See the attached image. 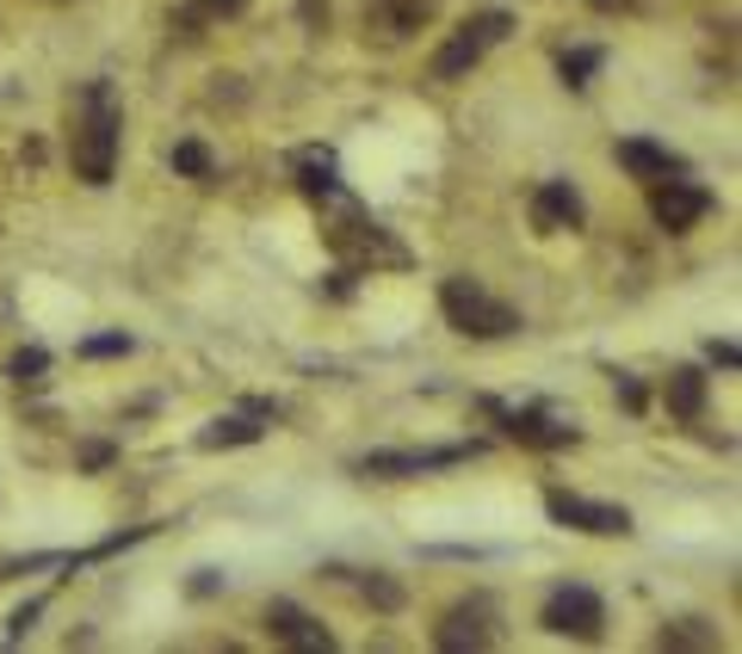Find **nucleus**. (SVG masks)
<instances>
[{"label":"nucleus","instance_id":"nucleus-1","mask_svg":"<svg viewBox=\"0 0 742 654\" xmlns=\"http://www.w3.org/2000/svg\"><path fill=\"white\" fill-rule=\"evenodd\" d=\"M118 130H125L118 87L111 80H87L75 94V111H68V161H75V179L111 186V173H118Z\"/></svg>","mask_w":742,"mask_h":654},{"label":"nucleus","instance_id":"nucleus-2","mask_svg":"<svg viewBox=\"0 0 742 654\" xmlns=\"http://www.w3.org/2000/svg\"><path fill=\"white\" fill-rule=\"evenodd\" d=\"M440 309H445V321L459 327V334H471V340H507V334H520V309L502 303V296H490L476 279H445Z\"/></svg>","mask_w":742,"mask_h":654},{"label":"nucleus","instance_id":"nucleus-3","mask_svg":"<svg viewBox=\"0 0 742 654\" xmlns=\"http://www.w3.org/2000/svg\"><path fill=\"white\" fill-rule=\"evenodd\" d=\"M514 32V19L502 13V7H490V13H476V19H464L459 32L445 37V50L433 56V80H464L483 56H490L502 37Z\"/></svg>","mask_w":742,"mask_h":654},{"label":"nucleus","instance_id":"nucleus-4","mask_svg":"<svg viewBox=\"0 0 742 654\" xmlns=\"http://www.w3.org/2000/svg\"><path fill=\"white\" fill-rule=\"evenodd\" d=\"M545 630H557V636H582L594 642L601 636V623H606V606H601V592H588V587H557L551 599H545Z\"/></svg>","mask_w":742,"mask_h":654},{"label":"nucleus","instance_id":"nucleus-5","mask_svg":"<svg viewBox=\"0 0 742 654\" xmlns=\"http://www.w3.org/2000/svg\"><path fill=\"white\" fill-rule=\"evenodd\" d=\"M649 210H656V222H663L668 235H680V229H693V222L711 210V192L675 173V179H656V192H649Z\"/></svg>","mask_w":742,"mask_h":654},{"label":"nucleus","instance_id":"nucleus-6","mask_svg":"<svg viewBox=\"0 0 742 654\" xmlns=\"http://www.w3.org/2000/svg\"><path fill=\"white\" fill-rule=\"evenodd\" d=\"M545 506H551V519H557V525L594 531V537H625V531H632V513H625V506H606V500L551 494V500H545Z\"/></svg>","mask_w":742,"mask_h":654},{"label":"nucleus","instance_id":"nucleus-7","mask_svg":"<svg viewBox=\"0 0 742 654\" xmlns=\"http://www.w3.org/2000/svg\"><path fill=\"white\" fill-rule=\"evenodd\" d=\"M440 642L445 654H464V648H490L495 642V606L490 599H464V606H452L445 611V623H440Z\"/></svg>","mask_w":742,"mask_h":654},{"label":"nucleus","instance_id":"nucleus-8","mask_svg":"<svg viewBox=\"0 0 742 654\" xmlns=\"http://www.w3.org/2000/svg\"><path fill=\"white\" fill-rule=\"evenodd\" d=\"M533 222H538L545 235L582 229V222H588V204H582V192L569 186V179H545V186L533 192Z\"/></svg>","mask_w":742,"mask_h":654},{"label":"nucleus","instance_id":"nucleus-9","mask_svg":"<svg viewBox=\"0 0 742 654\" xmlns=\"http://www.w3.org/2000/svg\"><path fill=\"white\" fill-rule=\"evenodd\" d=\"M476 457V445H445V451H372L365 457V476H421V469H445V464H464Z\"/></svg>","mask_w":742,"mask_h":654},{"label":"nucleus","instance_id":"nucleus-10","mask_svg":"<svg viewBox=\"0 0 742 654\" xmlns=\"http://www.w3.org/2000/svg\"><path fill=\"white\" fill-rule=\"evenodd\" d=\"M267 630H272L279 642H291V648H310V654H316V648H334L329 630H322L310 611H298L291 599H272V606H267Z\"/></svg>","mask_w":742,"mask_h":654},{"label":"nucleus","instance_id":"nucleus-11","mask_svg":"<svg viewBox=\"0 0 742 654\" xmlns=\"http://www.w3.org/2000/svg\"><path fill=\"white\" fill-rule=\"evenodd\" d=\"M619 167L632 173V179H675V173H687V161L675 155V149H663V142H644V137H632V142H619Z\"/></svg>","mask_w":742,"mask_h":654},{"label":"nucleus","instance_id":"nucleus-12","mask_svg":"<svg viewBox=\"0 0 742 654\" xmlns=\"http://www.w3.org/2000/svg\"><path fill=\"white\" fill-rule=\"evenodd\" d=\"M433 13H440V0H372V25H378V32H390V37L421 32Z\"/></svg>","mask_w":742,"mask_h":654},{"label":"nucleus","instance_id":"nucleus-13","mask_svg":"<svg viewBox=\"0 0 742 654\" xmlns=\"http://www.w3.org/2000/svg\"><path fill=\"white\" fill-rule=\"evenodd\" d=\"M507 433L526 438V445H545V451H557V445H576V426H569V421H551L545 407H520V414H507Z\"/></svg>","mask_w":742,"mask_h":654},{"label":"nucleus","instance_id":"nucleus-14","mask_svg":"<svg viewBox=\"0 0 742 654\" xmlns=\"http://www.w3.org/2000/svg\"><path fill=\"white\" fill-rule=\"evenodd\" d=\"M298 173H303V192H310V198H341V179H334L329 149H310V155L298 161Z\"/></svg>","mask_w":742,"mask_h":654},{"label":"nucleus","instance_id":"nucleus-15","mask_svg":"<svg viewBox=\"0 0 742 654\" xmlns=\"http://www.w3.org/2000/svg\"><path fill=\"white\" fill-rule=\"evenodd\" d=\"M668 407H675L680 421H693L699 407H706V377H699V371H675V377H668Z\"/></svg>","mask_w":742,"mask_h":654},{"label":"nucleus","instance_id":"nucleus-16","mask_svg":"<svg viewBox=\"0 0 742 654\" xmlns=\"http://www.w3.org/2000/svg\"><path fill=\"white\" fill-rule=\"evenodd\" d=\"M260 438V426L248 421V414H229V421H211V433L198 438L205 451H223V445H254Z\"/></svg>","mask_w":742,"mask_h":654},{"label":"nucleus","instance_id":"nucleus-17","mask_svg":"<svg viewBox=\"0 0 742 654\" xmlns=\"http://www.w3.org/2000/svg\"><path fill=\"white\" fill-rule=\"evenodd\" d=\"M174 167L192 173V179H211V155H205V142H180L174 149Z\"/></svg>","mask_w":742,"mask_h":654},{"label":"nucleus","instance_id":"nucleus-18","mask_svg":"<svg viewBox=\"0 0 742 654\" xmlns=\"http://www.w3.org/2000/svg\"><path fill=\"white\" fill-rule=\"evenodd\" d=\"M594 68H601V50H569V56H563V80H569V87H582Z\"/></svg>","mask_w":742,"mask_h":654},{"label":"nucleus","instance_id":"nucleus-19","mask_svg":"<svg viewBox=\"0 0 742 654\" xmlns=\"http://www.w3.org/2000/svg\"><path fill=\"white\" fill-rule=\"evenodd\" d=\"M118 352H130V340H125V334H99V340H87V346H80V359H118Z\"/></svg>","mask_w":742,"mask_h":654},{"label":"nucleus","instance_id":"nucleus-20","mask_svg":"<svg viewBox=\"0 0 742 654\" xmlns=\"http://www.w3.org/2000/svg\"><path fill=\"white\" fill-rule=\"evenodd\" d=\"M44 352H37V346H32V352H19V359H13V383H37V377H44Z\"/></svg>","mask_w":742,"mask_h":654},{"label":"nucleus","instance_id":"nucleus-21","mask_svg":"<svg viewBox=\"0 0 742 654\" xmlns=\"http://www.w3.org/2000/svg\"><path fill=\"white\" fill-rule=\"evenodd\" d=\"M663 648H711V630H663Z\"/></svg>","mask_w":742,"mask_h":654},{"label":"nucleus","instance_id":"nucleus-22","mask_svg":"<svg viewBox=\"0 0 742 654\" xmlns=\"http://www.w3.org/2000/svg\"><path fill=\"white\" fill-rule=\"evenodd\" d=\"M613 390H619V402L632 407V414L644 407V390H637V377H613Z\"/></svg>","mask_w":742,"mask_h":654},{"label":"nucleus","instance_id":"nucleus-23","mask_svg":"<svg viewBox=\"0 0 742 654\" xmlns=\"http://www.w3.org/2000/svg\"><path fill=\"white\" fill-rule=\"evenodd\" d=\"M198 7H205L211 19H236L241 7H248V0H198Z\"/></svg>","mask_w":742,"mask_h":654},{"label":"nucleus","instance_id":"nucleus-24","mask_svg":"<svg viewBox=\"0 0 742 654\" xmlns=\"http://www.w3.org/2000/svg\"><path fill=\"white\" fill-rule=\"evenodd\" d=\"M711 359H718V364L730 371V364H736V346H730V340H711Z\"/></svg>","mask_w":742,"mask_h":654},{"label":"nucleus","instance_id":"nucleus-25","mask_svg":"<svg viewBox=\"0 0 742 654\" xmlns=\"http://www.w3.org/2000/svg\"><path fill=\"white\" fill-rule=\"evenodd\" d=\"M32 618H37V606H19L13 611V636H25V630H32Z\"/></svg>","mask_w":742,"mask_h":654}]
</instances>
